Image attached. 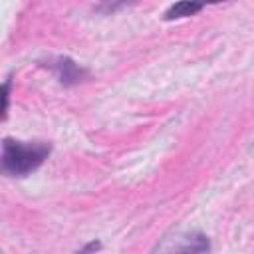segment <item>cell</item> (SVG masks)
<instances>
[{"mask_svg": "<svg viewBox=\"0 0 254 254\" xmlns=\"http://www.w3.org/2000/svg\"><path fill=\"white\" fill-rule=\"evenodd\" d=\"M50 155V145L44 143H22L4 139L2 143V169L8 175L24 177L36 171Z\"/></svg>", "mask_w": 254, "mask_h": 254, "instance_id": "cell-1", "label": "cell"}, {"mask_svg": "<svg viewBox=\"0 0 254 254\" xmlns=\"http://www.w3.org/2000/svg\"><path fill=\"white\" fill-rule=\"evenodd\" d=\"M52 69H54V73L58 75V79H60L64 85H75V83H79V81L85 77V71H83L73 60H69V58H65V56L56 58V60L52 62Z\"/></svg>", "mask_w": 254, "mask_h": 254, "instance_id": "cell-2", "label": "cell"}, {"mask_svg": "<svg viewBox=\"0 0 254 254\" xmlns=\"http://www.w3.org/2000/svg\"><path fill=\"white\" fill-rule=\"evenodd\" d=\"M202 2L200 0H179L175 2L167 12H165V20H181V18H189L194 16L196 12L202 10Z\"/></svg>", "mask_w": 254, "mask_h": 254, "instance_id": "cell-3", "label": "cell"}, {"mask_svg": "<svg viewBox=\"0 0 254 254\" xmlns=\"http://www.w3.org/2000/svg\"><path fill=\"white\" fill-rule=\"evenodd\" d=\"M181 240H183V244H177L171 250H179V252H204V250H210L208 238L202 236V234H187Z\"/></svg>", "mask_w": 254, "mask_h": 254, "instance_id": "cell-4", "label": "cell"}, {"mask_svg": "<svg viewBox=\"0 0 254 254\" xmlns=\"http://www.w3.org/2000/svg\"><path fill=\"white\" fill-rule=\"evenodd\" d=\"M2 91H4V117H6V111H8V99H10V81L4 83Z\"/></svg>", "mask_w": 254, "mask_h": 254, "instance_id": "cell-5", "label": "cell"}, {"mask_svg": "<svg viewBox=\"0 0 254 254\" xmlns=\"http://www.w3.org/2000/svg\"><path fill=\"white\" fill-rule=\"evenodd\" d=\"M97 248H99V244H97V242H93V244L85 246V248H83V252H87V250H97Z\"/></svg>", "mask_w": 254, "mask_h": 254, "instance_id": "cell-6", "label": "cell"}, {"mask_svg": "<svg viewBox=\"0 0 254 254\" xmlns=\"http://www.w3.org/2000/svg\"><path fill=\"white\" fill-rule=\"evenodd\" d=\"M200 2H202V4H206V2H208V4H218V2H224V0H200Z\"/></svg>", "mask_w": 254, "mask_h": 254, "instance_id": "cell-7", "label": "cell"}]
</instances>
